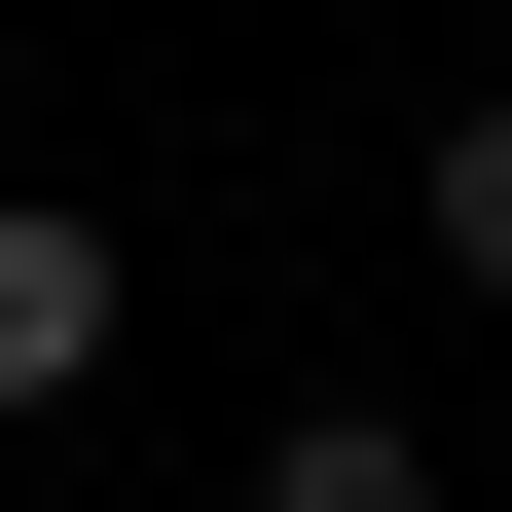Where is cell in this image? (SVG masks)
Segmentation results:
<instances>
[{"label":"cell","instance_id":"obj_3","mask_svg":"<svg viewBox=\"0 0 512 512\" xmlns=\"http://www.w3.org/2000/svg\"><path fill=\"white\" fill-rule=\"evenodd\" d=\"M256 512H439V439H403V403H330V439H293Z\"/></svg>","mask_w":512,"mask_h":512},{"label":"cell","instance_id":"obj_2","mask_svg":"<svg viewBox=\"0 0 512 512\" xmlns=\"http://www.w3.org/2000/svg\"><path fill=\"white\" fill-rule=\"evenodd\" d=\"M439 293H512V74L439 110Z\"/></svg>","mask_w":512,"mask_h":512},{"label":"cell","instance_id":"obj_1","mask_svg":"<svg viewBox=\"0 0 512 512\" xmlns=\"http://www.w3.org/2000/svg\"><path fill=\"white\" fill-rule=\"evenodd\" d=\"M74 366H110V220H74V183H0V403H74Z\"/></svg>","mask_w":512,"mask_h":512}]
</instances>
